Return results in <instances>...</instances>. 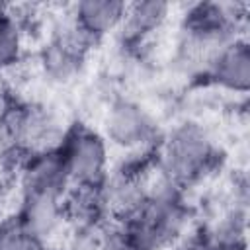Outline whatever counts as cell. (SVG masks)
Masks as SVG:
<instances>
[{
  "mask_svg": "<svg viewBox=\"0 0 250 250\" xmlns=\"http://www.w3.org/2000/svg\"><path fill=\"white\" fill-rule=\"evenodd\" d=\"M176 250H219V246L213 240H209V238L195 236V238H189V240L182 242Z\"/></svg>",
  "mask_w": 250,
  "mask_h": 250,
  "instance_id": "4fadbf2b",
  "label": "cell"
},
{
  "mask_svg": "<svg viewBox=\"0 0 250 250\" xmlns=\"http://www.w3.org/2000/svg\"><path fill=\"white\" fill-rule=\"evenodd\" d=\"M213 158V145L197 125L178 127L164 150V168L172 180H191L199 176Z\"/></svg>",
  "mask_w": 250,
  "mask_h": 250,
  "instance_id": "6da1fadb",
  "label": "cell"
},
{
  "mask_svg": "<svg viewBox=\"0 0 250 250\" xmlns=\"http://www.w3.org/2000/svg\"><path fill=\"white\" fill-rule=\"evenodd\" d=\"M152 121L148 113L135 102L119 100L111 105L105 117V133L111 143L123 148L139 146L148 139Z\"/></svg>",
  "mask_w": 250,
  "mask_h": 250,
  "instance_id": "3957f363",
  "label": "cell"
},
{
  "mask_svg": "<svg viewBox=\"0 0 250 250\" xmlns=\"http://www.w3.org/2000/svg\"><path fill=\"white\" fill-rule=\"evenodd\" d=\"M127 4L113 0H86L76 6V25L84 35H104L123 23Z\"/></svg>",
  "mask_w": 250,
  "mask_h": 250,
  "instance_id": "8992f818",
  "label": "cell"
},
{
  "mask_svg": "<svg viewBox=\"0 0 250 250\" xmlns=\"http://www.w3.org/2000/svg\"><path fill=\"white\" fill-rule=\"evenodd\" d=\"M68 176V182L80 186H98L105 176L107 150L100 135L80 129L74 131L59 152Z\"/></svg>",
  "mask_w": 250,
  "mask_h": 250,
  "instance_id": "7a4b0ae2",
  "label": "cell"
},
{
  "mask_svg": "<svg viewBox=\"0 0 250 250\" xmlns=\"http://www.w3.org/2000/svg\"><path fill=\"white\" fill-rule=\"evenodd\" d=\"M39 246L41 244L35 242L18 221L0 229V250H37Z\"/></svg>",
  "mask_w": 250,
  "mask_h": 250,
  "instance_id": "8fae6325",
  "label": "cell"
},
{
  "mask_svg": "<svg viewBox=\"0 0 250 250\" xmlns=\"http://www.w3.org/2000/svg\"><path fill=\"white\" fill-rule=\"evenodd\" d=\"M68 184V176L59 152H43L33 158L27 170V189L59 193Z\"/></svg>",
  "mask_w": 250,
  "mask_h": 250,
  "instance_id": "52a82bcc",
  "label": "cell"
},
{
  "mask_svg": "<svg viewBox=\"0 0 250 250\" xmlns=\"http://www.w3.org/2000/svg\"><path fill=\"white\" fill-rule=\"evenodd\" d=\"M100 250H141L139 244L125 232V234H109L104 236Z\"/></svg>",
  "mask_w": 250,
  "mask_h": 250,
  "instance_id": "7c38bea8",
  "label": "cell"
},
{
  "mask_svg": "<svg viewBox=\"0 0 250 250\" xmlns=\"http://www.w3.org/2000/svg\"><path fill=\"white\" fill-rule=\"evenodd\" d=\"M168 16V4L164 2H139L127 6L123 18V29L129 37H143L154 31Z\"/></svg>",
  "mask_w": 250,
  "mask_h": 250,
  "instance_id": "ba28073f",
  "label": "cell"
},
{
  "mask_svg": "<svg viewBox=\"0 0 250 250\" xmlns=\"http://www.w3.org/2000/svg\"><path fill=\"white\" fill-rule=\"evenodd\" d=\"M21 51V33L16 21L0 12V70L12 66L20 59Z\"/></svg>",
  "mask_w": 250,
  "mask_h": 250,
  "instance_id": "30bf717a",
  "label": "cell"
},
{
  "mask_svg": "<svg viewBox=\"0 0 250 250\" xmlns=\"http://www.w3.org/2000/svg\"><path fill=\"white\" fill-rule=\"evenodd\" d=\"M74 45L70 41H59L55 45H51V49L45 53V68H49V72L61 80L68 78L78 62V55L72 49Z\"/></svg>",
  "mask_w": 250,
  "mask_h": 250,
  "instance_id": "9c48e42d",
  "label": "cell"
},
{
  "mask_svg": "<svg viewBox=\"0 0 250 250\" xmlns=\"http://www.w3.org/2000/svg\"><path fill=\"white\" fill-rule=\"evenodd\" d=\"M59 197H61L59 193L37 191V189H27V193H25V199L21 205V215H20L18 223L39 244L47 236H51L61 223Z\"/></svg>",
  "mask_w": 250,
  "mask_h": 250,
  "instance_id": "277c9868",
  "label": "cell"
},
{
  "mask_svg": "<svg viewBox=\"0 0 250 250\" xmlns=\"http://www.w3.org/2000/svg\"><path fill=\"white\" fill-rule=\"evenodd\" d=\"M211 78L234 92H246L250 86V51L244 41L221 47L211 62Z\"/></svg>",
  "mask_w": 250,
  "mask_h": 250,
  "instance_id": "5b68a950",
  "label": "cell"
},
{
  "mask_svg": "<svg viewBox=\"0 0 250 250\" xmlns=\"http://www.w3.org/2000/svg\"><path fill=\"white\" fill-rule=\"evenodd\" d=\"M37 250H59V248H43V246H39Z\"/></svg>",
  "mask_w": 250,
  "mask_h": 250,
  "instance_id": "5bb4252c",
  "label": "cell"
}]
</instances>
